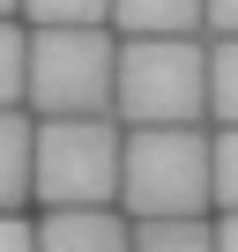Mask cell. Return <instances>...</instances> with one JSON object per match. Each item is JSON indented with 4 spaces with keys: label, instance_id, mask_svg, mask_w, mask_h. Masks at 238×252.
Listing matches in <instances>:
<instances>
[{
    "label": "cell",
    "instance_id": "6da1fadb",
    "mask_svg": "<svg viewBox=\"0 0 238 252\" xmlns=\"http://www.w3.org/2000/svg\"><path fill=\"white\" fill-rule=\"evenodd\" d=\"M112 119H127V134L201 126L208 119V45H194V37H119Z\"/></svg>",
    "mask_w": 238,
    "mask_h": 252
},
{
    "label": "cell",
    "instance_id": "7a4b0ae2",
    "mask_svg": "<svg viewBox=\"0 0 238 252\" xmlns=\"http://www.w3.org/2000/svg\"><path fill=\"white\" fill-rule=\"evenodd\" d=\"M201 126H164V134H127L119 163V208L134 222H194L216 200V163H208Z\"/></svg>",
    "mask_w": 238,
    "mask_h": 252
},
{
    "label": "cell",
    "instance_id": "3957f363",
    "mask_svg": "<svg viewBox=\"0 0 238 252\" xmlns=\"http://www.w3.org/2000/svg\"><path fill=\"white\" fill-rule=\"evenodd\" d=\"M119 163H127V126L119 119H38V163L30 193L60 208H112L119 200Z\"/></svg>",
    "mask_w": 238,
    "mask_h": 252
},
{
    "label": "cell",
    "instance_id": "277c9868",
    "mask_svg": "<svg viewBox=\"0 0 238 252\" xmlns=\"http://www.w3.org/2000/svg\"><path fill=\"white\" fill-rule=\"evenodd\" d=\"M119 37L112 30H30V111L38 119H112Z\"/></svg>",
    "mask_w": 238,
    "mask_h": 252
},
{
    "label": "cell",
    "instance_id": "5b68a950",
    "mask_svg": "<svg viewBox=\"0 0 238 252\" xmlns=\"http://www.w3.org/2000/svg\"><path fill=\"white\" fill-rule=\"evenodd\" d=\"M38 252H134V222L119 208H60L38 222Z\"/></svg>",
    "mask_w": 238,
    "mask_h": 252
},
{
    "label": "cell",
    "instance_id": "8992f818",
    "mask_svg": "<svg viewBox=\"0 0 238 252\" xmlns=\"http://www.w3.org/2000/svg\"><path fill=\"white\" fill-rule=\"evenodd\" d=\"M208 23V0H112L119 37H194Z\"/></svg>",
    "mask_w": 238,
    "mask_h": 252
},
{
    "label": "cell",
    "instance_id": "52a82bcc",
    "mask_svg": "<svg viewBox=\"0 0 238 252\" xmlns=\"http://www.w3.org/2000/svg\"><path fill=\"white\" fill-rule=\"evenodd\" d=\"M30 163H38V126L30 111H0V215H15L30 200Z\"/></svg>",
    "mask_w": 238,
    "mask_h": 252
},
{
    "label": "cell",
    "instance_id": "ba28073f",
    "mask_svg": "<svg viewBox=\"0 0 238 252\" xmlns=\"http://www.w3.org/2000/svg\"><path fill=\"white\" fill-rule=\"evenodd\" d=\"M208 119H216V134L238 126V37L208 45Z\"/></svg>",
    "mask_w": 238,
    "mask_h": 252
},
{
    "label": "cell",
    "instance_id": "9c48e42d",
    "mask_svg": "<svg viewBox=\"0 0 238 252\" xmlns=\"http://www.w3.org/2000/svg\"><path fill=\"white\" fill-rule=\"evenodd\" d=\"M30 30H104L112 0H23Z\"/></svg>",
    "mask_w": 238,
    "mask_h": 252
},
{
    "label": "cell",
    "instance_id": "30bf717a",
    "mask_svg": "<svg viewBox=\"0 0 238 252\" xmlns=\"http://www.w3.org/2000/svg\"><path fill=\"white\" fill-rule=\"evenodd\" d=\"M134 252H216V222H134Z\"/></svg>",
    "mask_w": 238,
    "mask_h": 252
},
{
    "label": "cell",
    "instance_id": "8fae6325",
    "mask_svg": "<svg viewBox=\"0 0 238 252\" xmlns=\"http://www.w3.org/2000/svg\"><path fill=\"white\" fill-rule=\"evenodd\" d=\"M30 96V37L23 23H0V111H15Z\"/></svg>",
    "mask_w": 238,
    "mask_h": 252
},
{
    "label": "cell",
    "instance_id": "7c38bea8",
    "mask_svg": "<svg viewBox=\"0 0 238 252\" xmlns=\"http://www.w3.org/2000/svg\"><path fill=\"white\" fill-rule=\"evenodd\" d=\"M208 163H216V208H223V215H238V126H231V134H216Z\"/></svg>",
    "mask_w": 238,
    "mask_h": 252
},
{
    "label": "cell",
    "instance_id": "4fadbf2b",
    "mask_svg": "<svg viewBox=\"0 0 238 252\" xmlns=\"http://www.w3.org/2000/svg\"><path fill=\"white\" fill-rule=\"evenodd\" d=\"M0 252H38V230L15 222V215H0Z\"/></svg>",
    "mask_w": 238,
    "mask_h": 252
},
{
    "label": "cell",
    "instance_id": "5bb4252c",
    "mask_svg": "<svg viewBox=\"0 0 238 252\" xmlns=\"http://www.w3.org/2000/svg\"><path fill=\"white\" fill-rule=\"evenodd\" d=\"M208 30L216 37H238V0H208Z\"/></svg>",
    "mask_w": 238,
    "mask_h": 252
},
{
    "label": "cell",
    "instance_id": "9a60e30c",
    "mask_svg": "<svg viewBox=\"0 0 238 252\" xmlns=\"http://www.w3.org/2000/svg\"><path fill=\"white\" fill-rule=\"evenodd\" d=\"M216 252H238V215H223V222H216Z\"/></svg>",
    "mask_w": 238,
    "mask_h": 252
},
{
    "label": "cell",
    "instance_id": "2e32d148",
    "mask_svg": "<svg viewBox=\"0 0 238 252\" xmlns=\"http://www.w3.org/2000/svg\"><path fill=\"white\" fill-rule=\"evenodd\" d=\"M15 15H23V0H0V23H15Z\"/></svg>",
    "mask_w": 238,
    "mask_h": 252
}]
</instances>
